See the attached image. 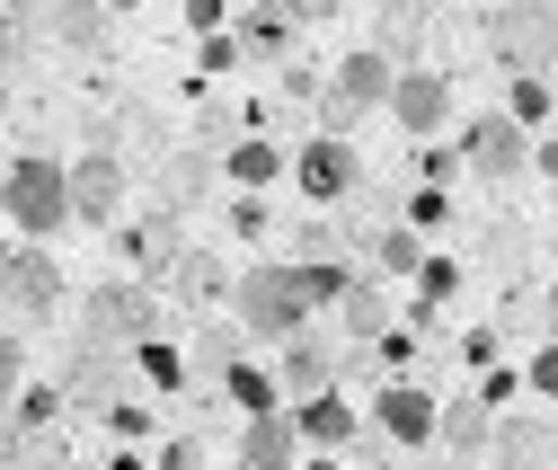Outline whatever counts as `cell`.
<instances>
[{"label":"cell","instance_id":"1","mask_svg":"<svg viewBox=\"0 0 558 470\" xmlns=\"http://www.w3.org/2000/svg\"><path fill=\"white\" fill-rule=\"evenodd\" d=\"M0 214L19 222V240H53L62 222H72V186H62V160L53 152H19L10 169H0Z\"/></svg>","mask_w":558,"mask_h":470},{"label":"cell","instance_id":"2","mask_svg":"<svg viewBox=\"0 0 558 470\" xmlns=\"http://www.w3.org/2000/svg\"><path fill=\"white\" fill-rule=\"evenodd\" d=\"M231 320L248 328V338H266V347L302 338V328H311V302H302V285H293V257L248 266V276L231 285Z\"/></svg>","mask_w":558,"mask_h":470},{"label":"cell","instance_id":"3","mask_svg":"<svg viewBox=\"0 0 558 470\" xmlns=\"http://www.w3.org/2000/svg\"><path fill=\"white\" fill-rule=\"evenodd\" d=\"M390 81H399V62H381L373 45L345 53V62H328V81H319V98H311V107H319V133H337V143H345L364 116L390 107Z\"/></svg>","mask_w":558,"mask_h":470},{"label":"cell","instance_id":"4","mask_svg":"<svg viewBox=\"0 0 558 470\" xmlns=\"http://www.w3.org/2000/svg\"><path fill=\"white\" fill-rule=\"evenodd\" d=\"M487 45H497V62L514 81H549L558 72V0H497Z\"/></svg>","mask_w":558,"mask_h":470},{"label":"cell","instance_id":"5","mask_svg":"<svg viewBox=\"0 0 558 470\" xmlns=\"http://www.w3.org/2000/svg\"><path fill=\"white\" fill-rule=\"evenodd\" d=\"M62 266H53V249H36V240H19V249H0V328H36V320H53L62 311Z\"/></svg>","mask_w":558,"mask_h":470},{"label":"cell","instance_id":"6","mask_svg":"<svg viewBox=\"0 0 558 470\" xmlns=\"http://www.w3.org/2000/svg\"><path fill=\"white\" fill-rule=\"evenodd\" d=\"M151 338V293L143 285H98L81 302V347H107V355H133Z\"/></svg>","mask_w":558,"mask_h":470},{"label":"cell","instance_id":"7","mask_svg":"<svg viewBox=\"0 0 558 470\" xmlns=\"http://www.w3.org/2000/svg\"><path fill=\"white\" fill-rule=\"evenodd\" d=\"M461 169H478L487 186H514V178L532 169V133H523L514 116H497V107H487V116L461 133Z\"/></svg>","mask_w":558,"mask_h":470},{"label":"cell","instance_id":"8","mask_svg":"<svg viewBox=\"0 0 558 470\" xmlns=\"http://www.w3.org/2000/svg\"><path fill=\"white\" fill-rule=\"evenodd\" d=\"M337 373H345V347H328L319 328H302V338L275 347V390H284V409H302V399L337 390Z\"/></svg>","mask_w":558,"mask_h":470},{"label":"cell","instance_id":"9","mask_svg":"<svg viewBox=\"0 0 558 470\" xmlns=\"http://www.w3.org/2000/svg\"><path fill=\"white\" fill-rule=\"evenodd\" d=\"M293 186L311 195V205H345V195L364 186V160H355V143H337V133H311V143L293 152Z\"/></svg>","mask_w":558,"mask_h":470},{"label":"cell","instance_id":"10","mask_svg":"<svg viewBox=\"0 0 558 470\" xmlns=\"http://www.w3.org/2000/svg\"><path fill=\"white\" fill-rule=\"evenodd\" d=\"M62 186H72V222H116V214H124V160H116V152L62 160Z\"/></svg>","mask_w":558,"mask_h":470},{"label":"cell","instance_id":"11","mask_svg":"<svg viewBox=\"0 0 558 470\" xmlns=\"http://www.w3.org/2000/svg\"><path fill=\"white\" fill-rule=\"evenodd\" d=\"M116 249H124V266H133L143 285H169V266L186 257V231H178V214L160 205V214H143V222H124Z\"/></svg>","mask_w":558,"mask_h":470},{"label":"cell","instance_id":"12","mask_svg":"<svg viewBox=\"0 0 558 470\" xmlns=\"http://www.w3.org/2000/svg\"><path fill=\"white\" fill-rule=\"evenodd\" d=\"M124 373H133V355H107V347H81L72 364H62V409H116L124 399Z\"/></svg>","mask_w":558,"mask_h":470},{"label":"cell","instance_id":"13","mask_svg":"<svg viewBox=\"0 0 558 470\" xmlns=\"http://www.w3.org/2000/svg\"><path fill=\"white\" fill-rule=\"evenodd\" d=\"M390 116L416 133V143H435V133H444V116H452L444 72H426V62H416V72H399V81H390Z\"/></svg>","mask_w":558,"mask_h":470},{"label":"cell","instance_id":"14","mask_svg":"<svg viewBox=\"0 0 558 470\" xmlns=\"http://www.w3.org/2000/svg\"><path fill=\"white\" fill-rule=\"evenodd\" d=\"M293 435H302L311 453H355V444H364V418H355V399H345V390H319V399L293 409Z\"/></svg>","mask_w":558,"mask_h":470},{"label":"cell","instance_id":"15","mask_svg":"<svg viewBox=\"0 0 558 470\" xmlns=\"http://www.w3.org/2000/svg\"><path fill=\"white\" fill-rule=\"evenodd\" d=\"M373 426L390 435V444H435V426H444V409L416 382H390V390H373Z\"/></svg>","mask_w":558,"mask_h":470},{"label":"cell","instance_id":"16","mask_svg":"<svg viewBox=\"0 0 558 470\" xmlns=\"http://www.w3.org/2000/svg\"><path fill=\"white\" fill-rule=\"evenodd\" d=\"M231 285H240V276H231V257H222V249H186V257L169 266V293H178V302H195V311L231 302Z\"/></svg>","mask_w":558,"mask_h":470},{"label":"cell","instance_id":"17","mask_svg":"<svg viewBox=\"0 0 558 470\" xmlns=\"http://www.w3.org/2000/svg\"><path fill=\"white\" fill-rule=\"evenodd\" d=\"M487 453H497V470H549V453H558V426H549V418H497Z\"/></svg>","mask_w":558,"mask_h":470},{"label":"cell","instance_id":"18","mask_svg":"<svg viewBox=\"0 0 558 470\" xmlns=\"http://www.w3.org/2000/svg\"><path fill=\"white\" fill-rule=\"evenodd\" d=\"M240 53H248V62H275V72H284V62L302 53V27H293L284 10H275V0H257V10L240 19Z\"/></svg>","mask_w":558,"mask_h":470},{"label":"cell","instance_id":"19","mask_svg":"<svg viewBox=\"0 0 558 470\" xmlns=\"http://www.w3.org/2000/svg\"><path fill=\"white\" fill-rule=\"evenodd\" d=\"M293 461H302L293 409H284V418H248V426H240V470H293Z\"/></svg>","mask_w":558,"mask_h":470},{"label":"cell","instance_id":"20","mask_svg":"<svg viewBox=\"0 0 558 470\" xmlns=\"http://www.w3.org/2000/svg\"><path fill=\"white\" fill-rule=\"evenodd\" d=\"M214 390L231 399L240 418H284V390H275V364H257V355H240V364H231Z\"/></svg>","mask_w":558,"mask_h":470},{"label":"cell","instance_id":"21","mask_svg":"<svg viewBox=\"0 0 558 470\" xmlns=\"http://www.w3.org/2000/svg\"><path fill=\"white\" fill-rule=\"evenodd\" d=\"M53 45H62V53H107V45H116V10H107V0H62Z\"/></svg>","mask_w":558,"mask_h":470},{"label":"cell","instance_id":"22","mask_svg":"<svg viewBox=\"0 0 558 470\" xmlns=\"http://www.w3.org/2000/svg\"><path fill=\"white\" fill-rule=\"evenodd\" d=\"M222 169H231V186H240V195H266L275 178H284V143L248 133V143H231V152H222Z\"/></svg>","mask_w":558,"mask_h":470},{"label":"cell","instance_id":"23","mask_svg":"<svg viewBox=\"0 0 558 470\" xmlns=\"http://www.w3.org/2000/svg\"><path fill=\"white\" fill-rule=\"evenodd\" d=\"M337 328H345V347H381V338H390V302L355 276V285H345V302H337Z\"/></svg>","mask_w":558,"mask_h":470},{"label":"cell","instance_id":"24","mask_svg":"<svg viewBox=\"0 0 558 470\" xmlns=\"http://www.w3.org/2000/svg\"><path fill=\"white\" fill-rule=\"evenodd\" d=\"M487 435H497V418H487L478 399H452V409H444V426H435V444H444L452 461H478V453H487Z\"/></svg>","mask_w":558,"mask_h":470},{"label":"cell","instance_id":"25","mask_svg":"<svg viewBox=\"0 0 558 470\" xmlns=\"http://www.w3.org/2000/svg\"><path fill=\"white\" fill-rule=\"evenodd\" d=\"M240 338H248L240 320H204V338L186 347V355H195V382H222V373L240 364Z\"/></svg>","mask_w":558,"mask_h":470},{"label":"cell","instance_id":"26","mask_svg":"<svg viewBox=\"0 0 558 470\" xmlns=\"http://www.w3.org/2000/svg\"><path fill=\"white\" fill-rule=\"evenodd\" d=\"M293 285H302L311 311H337L345 285H355V266H337V257H293Z\"/></svg>","mask_w":558,"mask_h":470},{"label":"cell","instance_id":"27","mask_svg":"<svg viewBox=\"0 0 558 470\" xmlns=\"http://www.w3.org/2000/svg\"><path fill=\"white\" fill-rule=\"evenodd\" d=\"M373 266L381 276H416V266H426V240H416L408 222H390V231H373Z\"/></svg>","mask_w":558,"mask_h":470},{"label":"cell","instance_id":"28","mask_svg":"<svg viewBox=\"0 0 558 470\" xmlns=\"http://www.w3.org/2000/svg\"><path fill=\"white\" fill-rule=\"evenodd\" d=\"M452 293H461V266H452V257H426V266H416V328H426Z\"/></svg>","mask_w":558,"mask_h":470},{"label":"cell","instance_id":"29","mask_svg":"<svg viewBox=\"0 0 558 470\" xmlns=\"http://www.w3.org/2000/svg\"><path fill=\"white\" fill-rule=\"evenodd\" d=\"M416 45H426V10H408V0H390V19H381V62H399V53H416Z\"/></svg>","mask_w":558,"mask_h":470},{"label":"cell","instance_id":"30","mask_svg":"<svg viewBox=\"0 0 558 470\" xmlns=\"http://www.w3.org/2000/svg\"><path fill=\"white\" fill-rule=\"evenodd\" d=\"M19 390H27V347H19V328H0V418L19 409Z\"/></svg>","mask_w":558,"mask_h":470},{"label":"cell","instance_id":"31","mask_svg":"<svg viewBox=\"0 0 558 470\" xmlns=\"http://www.w3.org/2000/svg\"><path fill=\"white\" fill-rule=\"evenodd\" d=\"M0 19H10V27H19L27 45H36V36H53V19H62V0H0Z\"/></svg>","mask_w":558,"mask_h":470},{"label":"cell","instance_id":"32","mask_svg":"<svg viewBox=\"0 0 558 470\" xmlns=\"http://www.w3.org/2000/svg\"><path fill=\"white\" fill-rule=\"evenodd\" d=\"M204 178H214V160H204V152H186V160L169 169V214H186V205H195V195H204Z\"/></svg>","mask_w":558,"mask_h":470},{"label":"cell","instance_id":"33","mask_svg":"<svg viewBox=\"0 0 558 470\" xmlns=\"http://www.w3.org/2000/svg\"><path fill=\"white\" fill-rule=\"evenodd\" d=\"M399 222H408L416 240H426V231H444V222H452V205H444V186H416V195H408V214H399Z\"/></svg>","mask_w":558,"mask_h":470},{"label":"cell","instance_id":"34","mask_svg":"<svg viewBox=\"0 0 558 470\" xmlns=\"http://www.w3.org/2000/svg\"><path fill=\"white\" fill-rule=\"evenodd\" d=\"M506 116H514L523 133H532V124H549V81H514V89H506Z\"/></svg>","mask_w":558,"mask_h":470},{"label":"cell","instance_id":"35","mask_svg":"<svg viewBox=\"0 0 558 470\" xmlns=\"http://www.w3.org/2000/svg\"><path fill=\"white\" fill-rule=\"evenodd\" d=\"M240 62H248V53H240V36H204L195 72H214V81H222V72H240Z\"/></svg>","mask_w":558,"mask_h":470},{"label":"cell","instance_id":"36","mask_svg":"<svg viewBox=\"0 0 558 470\" xmlns=\"http://www.w3.org/2000/svg\"><path fill=\"white\" fill-rule=\"evenodd\" d=\"M133 355H143V382H186V364H178V347H160V338H143V347H133Z\"/></svg>","mask_w":558,"mask_h":470},{"label":"cell","instance_id":"37","mask_svg":"<svg viewBox=\"0 0 558 470\" xmlns=\"http://www.w3.org/2000/svg\"><path fill=\"white\" fill-rule=\"evenodd\" d=\"M10 418H19V426H53V418H62V390H19Z\"/></svg>","mask_w":558,"mask_h":470},{"label":"cell","instance_id":"38","mask_svg":"<svg viewBox=\"0 0 558 470\" xmlns=\"http://www.w3.org/2000/svg\"><path fill=\"white\" fill-rule=\"evenodd\" d=\"M461 169V152H444V143H426V152H416V186H444Z\"/></svg>","mask_w":558,"mask_h":470},{"label":"cell","instance_id":"39","mask_svg":"<svg viewBox=\"0 0 558 470\" xmlns=\"http://www.w3.org/2000/svg\"><path fill=\"white\" fill-rule=\"evenodd\" d=\"M107 426H116L124 444H143V435H151V409H133V399H116V409H107Z\"/></svg>","mask_w":558,"mask_h":470},{"label":"cell","instance_id":"40","mask_svg":"<svg viewBox=\"0 0 558 470\" xmlns=\"http://www.w3.org/2000/svg\"><path fill=\"white\" fill-rule=\"evenodd\" d=\"M222 19H231V0H186V27L195 36H222Z\"/></svg>","mask_w":558,"mask_h":470},{"label":"cell","instance_id":"41","mask_svg":"<svg viewBox=\"0 0 558 470\" xmlns=\"http://www.w3.org/2000/svg\"><path fill=\"white\" fill-rule=\"evenodd\" d=\"M275 10H284L293 27H319V19H337V10H345V0H275Z\"/></svg>","mask_w":558,"mask_h":470},{"label":"cell","instance_id":"42","mask_svg":"<svg viewBox=\"0 0 558 470\" xmlns=\"http://www.w3.org/2000/svg\"><path fill=\"white\" fill-rule=\"evenodd\" d=\"M266 222H275V214H266V195H240V205H231V231H248V240H257Z\"/></svg>","mask_w":558,"mask_h":470},{"label":"cell","instance_id":"43","mask_svg":"<svg viewBox=\"0 0 558 470\" xmlns=\"http://www.w3.org/2000/svg\"><path fill=\"white\" fill-rule=\"evenodd\" d=\"M408 355H416V338H408V328H390V338L373 347V364H390V373H408Z\"/></svg>","mask_w":558,"mask_h":470},{"label":"cell","instance_id":"44","mask_svg":"<svg viewBox=\"0 0 558 470\" xmlns=\"http://www.w3.org/2000/svg\"><path fill=\"white\" fill-rule=\"evenodd\" d=\"M506 399H514V373L497 364V373H487V382H478V409H487V418H497V409H506Z\"/></svg>","mask_w":558,"mask_h":470},{"label":"cell","instance_id":"45","mask_svg":"<svg viewBox=\"0 0 558 470\" xmlns=\"http://www.w3.org/2000/svg\"><path fill=\"white\" fill-rule=\"evenodd\" d=\"M284 98H319V72H311V62H302V53L284 62Z\"/></svg>","mask_w":558,"mask_h":470},{"label":"cell","instance_id":"46","mask_svg":"<svg viewBox=\"0 0 558 470\" xmlns=\"http://www.w3.org/2000/svg\"><path fill=\"white\" fill-rule=\"evenodd\" d=\"M160 470H204V444H195V435H178V444L160 453Z\"/></svg>","mask_w":558,"mask_h":470},{"label":"cell","instance_id":"47","mask_svg":"<svg viewBox=\"0 0 558 470\" xmlns=\"http://www.w3.org/2000/svg\"><path fill=\"white\" fill-rule=\"evenodd\" d=\"M532 390H541V399H558V347H541V355H532Z\"/></svg>","mask_w":558,"mask_h":470},{"label":"cell","instance_id":"48","mask_svg":"<svg viewBox=\"0 0 558 470\" xmlns=\"http://www.w3.org/2000/svg\"><path fill=\"white\" fill-rule=\"evenodd\" d=\"M532 169H541V178L558 186V143H532Z\"/></svg>","mask_w":558,"mask_h":470},{"label":"cell","instance_id":"49","mask_svg":"<svg viewBox=\"0 0 558 470\" xmlns=\"http://www.w3.org/2000/svg\"><path fill=\"white\" fill-rule=\"evenodd\" d=\"M541 320H549V347H558V285H549V302H541Z\"/></svg>","mask_w":558,"mask_h":470},{"label":"cell","instance_id":"50","mask_svg":"<svg viewBox=\"0 0 558 470\" xmlns=\"http://www.w3.org/2000/svg\"><path fill=\"white\" fill-rule=\"evenodd\" d=\"M293 470H337V453H311V461H293Z\"/></svg>","mask_w":558,"mask_h":470},{"label":"cell","instance_id":"51","mask_svg":"<svg viewBox=\"0 0 558 470\" xmlns=\"http://www.w3.org/2000/svg\"><path fill=\"white\" fill-rule=\"evenodd\" d=\"M549 116H558V72H549Z\"/></svg>","mask_w":558,"mask_h":470},{"label":"cell","instance_id":"52","mask_svg":"<svg viewBox=\"0 0 558 470\" xmlns=\"http://www.w3.org/2000/svg\"><path fill=\"white\" fill-rule=\"evenodd\" d=\"M107 10H143V0H107Z\"/></svg>","mask_w":558,"mask_h":470},{"label":"cell","instance_id":"53","mask_svg":"<svg viewBox=\"0 0 558 470\" xmlns=\"http://www.w3.org/2000/svg\"><path fill=\"white\" fill-rule=\"evenodd\" d=\"M0 107H10V72H0Z\"/></svg>","mask_w":558,"mask_h":470},{"label":"cell","instance_id":"54","mask_svg":"<svg viewBox=\"0 0 558 470\" xmlns=\"http://www.w3.org/2000/svg\"><path fill=\"white\" fill-rule=\"evenodd\" d=\"M408 10H435V0H408Z\"/></svg>","mask_w":558,"mask_h":470},{"label":"cell","instance_id":"55","mask_svg":"<svg viewBox=\"0 0 558 470\" xmlns=\"http://www.w3.org/2000/svg\"><path fill=\"white\" fill-rule=\"evenodd\" d=\"M364 470H390V461H364Z\"/></svg>","mask_w":558,"mask_h":470},{"label":"cell","instance_id":"56","mask_svg":"<svg viewBox=\"0 0 558 470\" xmlns=\"http://www.w3.org/2000/svg\"><path fill=\"white\" fill-rule=\"evenodd\" d=\"M0 435H10V418H0Z\"/></svg>","mask_w":558,"mask_h":470},{"label":"cell","instance_id":"57","mask_svg":"<svg viewBox=\"0 0 558 470\" xmlns=\"http://www.w3.org/2000/svg\"><path fill=\"white\" fill-rule=\"evenodd\" d=\"M549 470H558V453H549Z\"/></svg>","mask_w":558,"mask_h":470}]
</instances>
